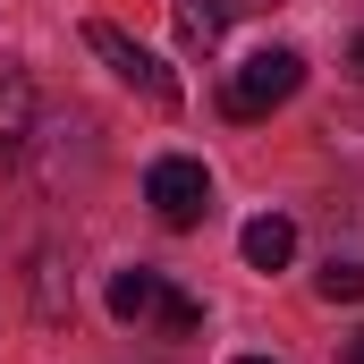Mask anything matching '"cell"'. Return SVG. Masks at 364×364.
I'll return each mask as SVG.
<instances>
[{
	"label": "cell",
	"mask_w": 364,
	"mask_h": 364,
	"mask_svg": "<svg viewBox=\"0 0 364 364\" xmlns=\"http://www.w3.org/2000/svg\"><path fill=\"white\" fill-rule=\"evenodd\" d=\"M296 85H305V51L272 43V51H255V60H237V68H229L220 110H229V119H272V110H279Z\"/></svg>",
	"instance_id": "6da1fadb"
},
{
	"label": "cell",
	"mask_w": 364,
	"mask_h": 364,
	"mask_svg": "<svg viewBox=\"0 0 364 364\" xmlns=\"http://www.w3.org/2000/svg\"><path fill=\"white\" fill-rule=\"evenodd\" d=\"M85 51H93V60H110V77L136 93V102H153L161 119L178 110V77H170V68H161V60H153V51L136 43V34H119L110 17H93V26H85Z\"/></svg>",
	"instance_id": "7a4b0ae2"
},
{
	"label": "cell",
	"mask_w": 364,
	"mask_h": 364,
	"mask_svg": "<svg viewBox=\"0 0 364 364\" xmlns=\"http://www.w3.org/2000/svg\"><path fill=\"white\" fill-rule=\"evenodd\" d=\"M144 203L161 212V229H195V220L212 212V170L186 161V153H161V161L144 170Z\"/></svg>",
	"instance_id": "3957f363"
},
{
	"label": "cell",
	"mask_w": 364,
	"mask_h": 364,
	"mask_svg": "<svg viewBox=\"0 0 364 364\" xmlns=\"http://www.w3.org/2000/svg\"><path fill=\"white\" fill-rule=\"evenodd\" d=\"M34 127H43V110H34V77H26V60H0V170L26 161Z\"/></svg>",
	"instance_id": "277c9868"
},
{
	"label": "cell",
	"mask_w": 364,
	"mask_h": 364,
	"mask_svg": "<svg viewBox=\"0 0 364 364\" xmlns=\"http://www.w3.org/2000/svg\"><path fill=\"white\" fill-rule=\"evenodd\" d=\"M263 9H279V0H170L186 51H220V34H229L237 17H263Z\"/></svg>",
	"instance_id": "5b68a950"
},
{
	"label": "cell",
	"mask_w": 364,
	"mask_h": 364,
	"mask_svg": "<svg viewBox=\"0 0 364 364\" xmlns=\"http://www.w3.org/2000/svg\"><path fill=\"white\" fill-rule=\"evenodd\" d=\"M161 296H170V279H161V272H119V279H110V322H136V331H153Z\"/></svg>",
	"instance_id": "8992f818"
},
{
	"label": "cell",
	"mask_w": 364,
	"mask_h": 364,
	"mask_svg": "<svg viewBox=\"0 0 364 364\" xmlns=\"http://www.w3.org/2000/svg\"><path fill=\"white\" fill-rule=\"evenodd\" d=\"M237 255H246L255 272H288V255H296V229H288L279 212H255V220L237 229Z\"/></svg>",
	"instance_id": "52a82bcc"
},
{
	"label": "cell",
	"mask_w": 364,
	"mask_h": 364,
	"mask_svg": "<svg viewBox=\"0 0 364 364\" xmlns=\"http://www.w3.org/2000/svg\"><path fill=\"white\" fill-rule=\"evenodd\" d=\"M153 331H161V339H195V331H203V305H195L186 288H170L161 314H153Z\"/></svg>",
	"instance_id": "ba28073f"
},
{
	"label": "cell",
	"mask_w": 364,
	"mask_h": 364,
	"mask_svg": "<svg viewBox=\"0 0 364 364\" xmlns=\"http://www.w3.org/2000/svg\"><path fill=\"white\" fill-rule=\"evenodd\" d=\"M314 288H322L331 305H364V263H339V255H331V263H322V279H314Z\"/></svg>",
	"instance_id": "9c48e42d"
},
{
	"label": "cell",
	"mask_w": 364,
	"mask_h": 364,
	"mask_svg": "<svg viewBox=\"0 0 364 364\" xmlns=\"http://www.w3.org/2000/svg\"><path fill=\"white\" fill-rule=\"evenodd\" d=\"M34 314H43V322H60V314H68V288H60V255H43V263H34Z\"/></svg>",
	"instance_id": "30bf717a"
},
{
	"label": "cell",
	"mask_w": 364,
	"mask_h": 364,
	"mask_svg": "<svg viewBox=\"0 0 364 364\" xmlns=\"http://www.w3.org/2000/svg\"><path fill=\"white\" fill-rule=\"evenodd\" d=\"M348 68H356V77H364V34H356V43H348Z\"/></svg>",
	"instance_id": "8fae6325"
},
{
	"label": "cell",
	"mask_w": 364,
	"mask_h": 364,
	"mask_svg": "<svg viewBox=\"0 0 364 364\" xmlns=\"http://www.w3.org/2000/svg\"><path fill=\"white\" fill-rule=\"evenodd\" d=\"M348 364H364V331H356V339H348Z\"/></svg>",
	"instance_id": "7c38bea8"
},
{
	"label": "cell",
	"mask_w": 364,
	"mask_h": 364,
	"mask_svg": "<svg viewBox=\"0 0 364 364\" xmlns=\"http://www.w3.org/2000/svg\"><path fill=\"white\" fill-rule=\"evenodd\" d=\"M237 364H272V356H237Z\"/></svg>",
	"instance_id": "4fadbf2b"
}]
</instances>
